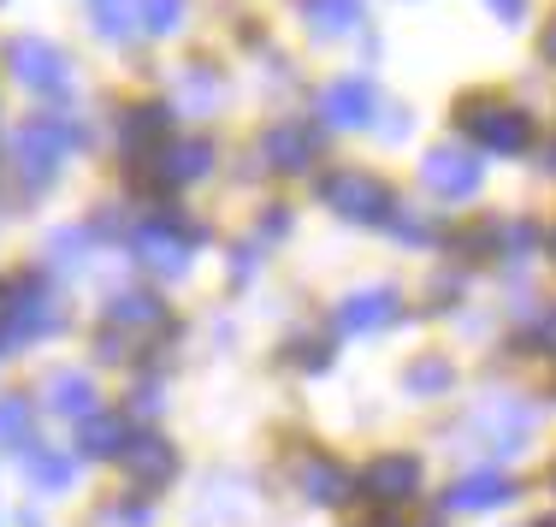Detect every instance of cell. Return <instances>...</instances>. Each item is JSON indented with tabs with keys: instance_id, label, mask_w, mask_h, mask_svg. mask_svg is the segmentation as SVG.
<instances>
[{
	"instance_id": "cell-1",
	"label": "cell",
	"mask_w": 556,
	"mask_h": 527,
	"mask_svg": "<svg viewBox=\"0 0 556 527\" xmlns=\"http://www.w3.org/2000/svg\"><path fill=\"white\" fill-rule=\"evenodd\" d=\"M84 137L89 130L77 125L72 113H36L30 125H18V137H12V161H18L24 190H48L60 166L84 149Z\"/></svg>"
},
{
	"instance_id": "cell-2",
	"label": "cell",
	"mask_w": 556,
	"mask_h": 527,
	"mask_svg": "<svg viewBox=\"0 0 556 527\" xmlns=\"http://www.w3.org/2000/svg\"><path fill=\"white\" fill-rule=\"evenodd\" d=\"M456 118L485 154H527L533 149V113L503 101V96H468L456 108Z\"/></svg>"
},
{
	"instance_id": "cell-3",
	"label": "cell",
	"mask_w": 556,
	"mask_h": 527,
	"mask_svg": "<svg viewBox=\"0 0 556 527\" xmlns=\"http://www.w3.org/2000/svg\"><path fill=\"white\" fill-rule=\"evenodd\" d=\"M320 202L332 208L338 219L350 226H391L396 214V196L379 173H362V166H338V173L320 178Z\"/></svg>"
},
{
	"instance_id": "cell-4",
	"label": "cell",
	"mask_w": 556,
	"mask_h": 527,
	"mask_svg": "<svg viewBox=\"0 0 556 527\" xmlns=\"http://www.w3.org/2000/svg\"><path fill=\"white\" fill-rule=\"evenodd\" d=\"M54 326H60V309L30 273H18V279L0 291V350H30L36 338H48Z\"/></svg>"
},
{
	"instance_id": "cell-5",
	"label": "cell",
	"mask_w": 556,
	"mask_h": 527,
	"mask_svg": "<svg viewBox=\"0 0 556 527\" xmlns=\"http://www.w3.org/2000/svg\"><path fill=\"white\" fill-rule=\"evenodd\" d=\"M202 226H184L178 214H161V219H149L137 237H130V249H137V261L142 267H154L161 279H178L184 267H190V249L202 243Z\"/></svg>"
},
{
	"instance_id": "cell-6",
	"label": "cell",
	"mask_w": 556,
	"mask_h": 527,
	"mask_svg": "<svg viewBox=\"0 0 556 527\" xmlns=\"http://www.w3.org/2000/svg\"><path fill=\"white\" fill-rule=\"evenodd\" d=\"M7 65L30 96H65V89H72V65H65V54L54 42H42V36H12Z\"/></svg>"
},
{
	"instance_id": "cell-7",
	"label": "cell",
	"mask_w": 556,
	"mask_h": 527,
	"mask_svg": "<svg viewBox=\"0 0 556 527\" xmlns=\"http://www.w3.org/2000/svg\"><path fill=\"white\" fill-rule=\"evenodd\" d=\"M214 173V142L207 137H178V142H161L149 161L137 166V178L161 184V190H184V184H202Z\"/></svg>"
},
{
	"instance_id": "cell-8",
	"label": "cell",
	"mask_w": 556,
	"mask_h": 527,
	"mask_svg": "<svg viewBox=\"0 0 556 527\" xmlns=\"http://www.w3.org/2000/svg\"><path fill=\"white\" fill-rule=\"evenodd\" d=\"M420 456H408V451H386V456H374V463L362 468V498L367 504H379V510H403V504H415L420 498Z\"/></svg>"
},
{
	"instance_id": "cell-9",
	"label": "cell",
	"mask_w": 556,
	"mask_h": 527,
	"mask_svg": "<svg viewBox=\"0 0 556 527\" xmlns=\"http://www.w3.org/2000/svg\"><path fill=\"white\" fill-rule=\"evenodd\" d=\"M420 184H427L432 196H444V202H468V196H480L485 166L473 161L468 149H432L427 161H420Z\"/></svg>"
},
{
	"instance_id": "cell-10",
	"label": "cell",
	"mask_w": 556,
	"mask_h": 527,
	"mask_svg": "<svg viewBox=\"0 0 556 527\" xmlns=\"http://www.w3.org/2000/svg\"><path fill=\"white\" fill-rule=\"evenodd\" d=\"M118 463H125L130 492H161V486H172V474H178V451H172V439H161V432H137Z\"/></svg>"
},
{
	"instance_id": "cell-11",
	"label": "cell",
	"mask_w": 556,
	"mask_h": 527,
	"mask_svg": "<svg viewBox=\"0 0 556 527\" xmlns=\"http://www.w3.org/2000/svg\"><path fill=\"white\" fill-rule=\"evenodd\" d=\"M255 149L273 173H308V161L320 154V137H314V125H302V118H278V125L261 130Z\"/></svg>"
},
{
	"instance_id": "cell-12",
	"label": "cell",
	"mask_w": 556,
	"mask_h": 527,
	"mask_svg": "<svg viewBox=\"0 0 556 527\" xmlns=\"http://www.w3.org/2000/svg\"><path fill=\"white\" fill-rule=\"evenodd\" d=\"M396 309H403V291L396 285H374V291H350L338 302V332H379V326L396 321Z\"/></svg>"
},
{
	"instance_id": "cell-13",
	"label": "cell",
	"mask_w": 556,
	"mask_h": 527,
	"mask_svg": "<svg viewBox=\"0 0 556 527\" xmlns=\"http://www.w3.org/2000/svg\"><path fill=\"white\" fill-rule=\"evenodd\" d=\"M296 486H302V498L308 504H343V498L355 492V474L338 463V456H326V451H308L296 463Z\"/></svg>"
},
{
	"instance_id": "cell-14",
	"label": "cell",
	"mask_w": 556,
	"mask_h": 527,
	"mask_svg": "<svg viewBox=\"0 0 556 527\" xmlns=\"http://www.w3.org/2000/svg\"><path fill=\"white\" fill-rule=\"evenodd\" d=\"M320 113L332 118V125H343V130H355V125H374V113H379V96H374V84H367V77H338V84L320 96Z\"/></svg>"
},
{
	"instance_id": "cell-15",
	"label": "cell",
	"mask_w": 556,
	"mask_h": 527,
	"mask_svg": "<svg viewBox=\"0 0 556 527\" xmlns=\"http://www.w3.org/2000/svg\"><path fill=\"white\" fill-rule=\"evenodd\" d=\"M509 498H515V480L497 474V468H485V474H468V480L450 486L444 510H456V516H480V510H497V504H509Z\"/></svg>"
},
{
	"instance_id": "cell-16",
	"label": "cell",
	"mask_w": 556,
	"mask_h": 527,
	"mask_svg": "<svg viewBox=\"0 0 556 527\" xmlns=\"http://www.w3.org/2000/svg\"><path fill=\"white\" fill-rule=\"evenodd\" d=\"M166 130H172V108H161V101L125 108V118H118V149L125 154H154L166 142Z\"/></svg>"
},
{
	"instance_id": "cell-17",
	"label": "cell",
	"mask_w": 556,
	"mask_h": 527,
	"mask_svg": "<svg viewBox=\"0 0 556 527\" xmlns=\"http://www.w3.org/2000/svg\"><path fill=\"white\" fill-rule=\"evenodd\" d=\"M214 108H219V72L207 60H190L178 77H172V113L202 118V113H214Z\"/></svg>"
},
{
	"instance_id": "cell-18",
	"label": "cell",
	"mask_w": 556,
	"mask_h": 527,
	"mask_svg": "<svg viewBox=\"0 0 556 527\" xmlns=\"http://www.w3.org/2000/svg\"><path fill=\"white\" fill-rule=\"evenodd\" d=\"M48 410L65 415V421H89V415H101V410H96V379L77 374V367H60V374L48 379Z\"/></svg>"
},
{
	"instance_id": "cell-19",
	"label": "cell",
	"mask_w": 556,
	"mask_h": 527,
	"mask_svg": "<svg viewBox=\"0 0 556 527\" xmlns=\"http://www.w3.org/2000/svg\"><path fill=\"white\" fill-rule=\"evenodd\" d=\"M108 326H125V332H166V302L154 291H118L108 302Z\"/></svg>"
},
{
	"instance_id": "cell-20",
	"label": "cell",
	"mask_w": 556,
	"mask_h": 527,
	"mask_svg": "<svg viewBox=\"0 0 556 527\" xmlns=\"http://www.w3.org/2000/svg\"><path fill=\"white\" fill-rule=\"evenodd\" d=\"M403 391L408 398H450V391H456V362L439 350L415 355V362L403 367Z\"/></svg>"
},
{
	"instance_id": "cell-21",
	"label": "cell",
	"mask_w": 556,
	"mask_h": 527,
	"mask_svg": "<svg viewBox=\"0 0 556 527\" xmlns=\"http://www.w3.org/2000/svg\"><path fill=\"white\" fill-rule=\"evenodd\" d=\"M362 7L367 0H302V24H308V36L332 42V36H350L362 24Z\"/></svg>"
},
{
	"instance_id": "cell-22",
	"label": "cell",
	"mask_w": 556,
	"mask_h": 527,
	"mask_svg": "<svg viewBox=\"0 0 556 527\" xmlns=\"http://www.w3.org/2000/svg\"><path fill=\"white\" fill-rule=\"evenodd\" d=\"M72 474H77V456L48 451V444L30 439V451H24V480H36L42 492H65V486H72Z\"/></svg>"
},
{
	"instance_id": "cell-23",
	"label": "cell",
	"mask_w": 556,
	"mask_h": 527,
	"mask_svg": "<svg viewBox=\"0 0 556 527\" xmlns=\"http://www.w3.org/2000/svg\"><path fill=\"white\" fill-rule=\"evenodd\" d=\"M130 444V421L125 415H89L84 432H77V451L84 456H125Z\"/></svg>"
},
{
	"instance_id": "cell-24",
	"label": "cell",
	"mask_w": 556,
	"mask_h": 527,
	"mask_svg": "<svg viewBox=\"0 0 556 527\" xmlns=\"http://www.w3.org/2000/svg\"><path fill=\"white\" fill-rule=\"evenodd\" d=\"M89 12H96V30L108 36V42H125V36L137 30V18H142L137 0H89Z\"/></svg>"
},
{
	"instance_id": "cell-25",
	"label": "cell",
	"mask_w": 556,
	"mask_h": 527,
	"mask_svg": "<svg viewBox=\"0 0 556 527\" xmlns=\"http://www.w3.org/2000/svg\"><path fill=\"white\" fill-rule=\"evenodd\" d=\"M24 439H30V398L7 391L0 398V444H24Z\"/></svg>"
},
{
	"instance_id": "cell-26",
	"label": "cell",
	"mask_w": 556,
	"mask_h": 527,
	"mask_svg": "<svg viewBox=\"0 0 556 527\" xmlns=\"http://www.w3.org/2000/svg\"><path fill=\"white\" fill-rule=\"evenodd\" d=\"M184 24V0H142V30L149 36H172Z\"/></svg>"
},
{
	"instance_id": "cell-27",
	"label": "cell",
	"mask_w": 556,
	"mask_h": 527,
	"mask_svg": "<svg viewBox=\"0 0 556 527\" xmlns=\"http://www.w3.org/2000/svg\"><path fill=\"white\" fill-rule=\"evenodd\" d=\"M96 527H149V510H142V504H125V498H118V504L101 510Z\"/></svg>"
},
{
	"instance_id": "cell-28",
	"label": "cell",
	"mask_w": 556,
	"mask_h": 527,
	"mask_svg": "<svg viewBox=\"0 0 556 527\" xmlns=\"http://www.w3.org/2000/svg\"><path fill=\"white\" fill-rule=\"evenodd\" d=\"M391 231L403 237V243H432V237H439V231L427 226V219H420V214H391Z\"/></svg>"
},
{
	"instance_id": "cell-29",
	"label": "cell",
	"mask_w": 556,
	"mask_h": 527,
	"mask_svg": "<svg viewBox=\"0 0 556 527\" xmlns=\"http://www.w3.org/2000/svg\"><path fill=\"white\" fill-rule=\"evenodd\" d=\"M296 367H308V374H326V367H332V350H326V344H296Z\"/></svg>"
},
{
	"instance_id": "cell-30",
	"label": "cell",
	"mask_w": 556,
	"mask_h": 527,
	"mask_svg": "<svg viewBox=\"0 0 556 527\" xmlns=\"http://www.w3.org/2000/svg\"><path fill=\"white\" fill-rule=\"evenodd\" d=\"M485 7H492L503 24H521L527 18V0H485Z\"/></svg>"
},
{
	"instance_id": "cell-31",
	"label": "cell",
	"mask_w": 556,
	"mask_h": 527,
	"mask_svg": "<svg viewBox=\"0 0 556 527\" xmlns=\"http://www.w3.org/2000/svg\"><path fill=\"white\" fill-rule=\"evenodd\" d=\"M379 130H386L391 142H403L408 130H415V113H403V108H396V118H386V125H379Z\"/></svg>"
},
{
	"instance_id": "cell-32",
	"label": "cell",
	"mask_w": 556,
	"mask_h": 527,
	"mask_svg": "<svg viewBox=\"0 0 556 527\" xmlns=\"http://www.w3.org/2000/svg\"><path fill=\"white\" fill-rule=\"evenodd\" d=\"M539 350H551V355H556V302L545 309V321H539Z\"/></svg>"
},
{
	"instance_id": "cell-33",
	"label": "cell",
	"mask_w": 556,
	"mask_h": 527,
	"mask_svg": "<svg viewBox=\"0 0 556 527\" xmlns=\"http://www.w3.org/2000/svg\"><path fill=\"white\" fill-rule=\"evenodd\" d=\"M154 410H161V386H142L137 391V415H154Z\"/></svg>"
},
{
	"instance_id": "cell-34",
	"label": "cell",
	"mask_w": 556,
	"mask_h": 527,
	"mask_svg": "<svg viewBox=\"0 0 556 527\" xmlns=\"http://www.w3.org/2000/svg\"><path fill=\"white\" fill-rule=\"evenodd\" d=\"M545 60H556V18H551V30H545Z\"/></svg>"
},
{
	"instance_id": "cell-35",
	"label": "cell",
	"mask_w": 556,
	"mask_h": 527,
	"mask_svg": "<svg viewBox=\"0 0 556 527\" xmlns=\"http://www.w3.org/2000/svg\"><path fill=\"white\" fill-rule=\"evenodd\" d=\"M545 173L556 178V142H551V149H545Z\"/></svg>"
},
{
	"instance_id": "cell-36",
	"label": "cell",
	"mask_w": 556,
	"mask_h": 527,
	"mask_svg": "<svg viewBox=\"0 0 556 527\" xmlns=\"http://www.w3.org/2000/svg\"><path fill=\"white\" fill-rule=\"evenodd\" d=\"M367 527H403V522H386V516H379V522H367Z\"/></svg>"
},
{
	"instance_id": "cell-37",
	"label": "cell",
	"mask_w": 556,
	"mask_h": 527,
	"mask_svg": "<svg viewBox=\"0 0 556 527\" xmlns=\"http://www.w3.org/2000/svg\"><path fill=\"white\" fill-rule=\"evenodd\" d=\"M539 527H556V516H545V522H539Z\"/></svg>"
},
{
	"instance_id": "cell-38",
	"label": "cell",
	"mask_w": 556,
	"mask_h": 527,
	"mask_svg": "<svg viewBox=\"0 0 556 527\" xmlns=\"http://www.w3.org/2000/svg\"><path fill=\"white\" fill-rule=\"evenodd\" d=\"M551 255H556V231H551Z\"/></svg>"
},
{
	"instance_id": "cell-39",
	"label": "cell",
	"mask_w": 556,
	"mask_h": 527,
	"mask_svg": "<svg viewBox=\"0 0 556 527\" xmlns=\"http://www.w3.org/2000/svg\"><path fill=\"white\" fill-rule=\"evenodd\" d=\"M551 486H556V474H551Z\"/></svg>"
}]
</instances>
